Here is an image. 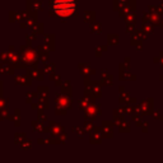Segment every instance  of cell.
Instances as JSON below:
<instances>
[{"label":"cell","mask_w":163,"mask_h":163,"mask_svg":"<svg viewBox=\"0 0 163 163\" xmlns=\"http://www.w3.org/2000/svg\"><path fill=\"white\" fill-rule=\"evenodd\" d=\"M54 10L60 17H69L75 10V1L74 0H55Z\"/></svg>","instance_id":"obj_1"}]
</instances>
